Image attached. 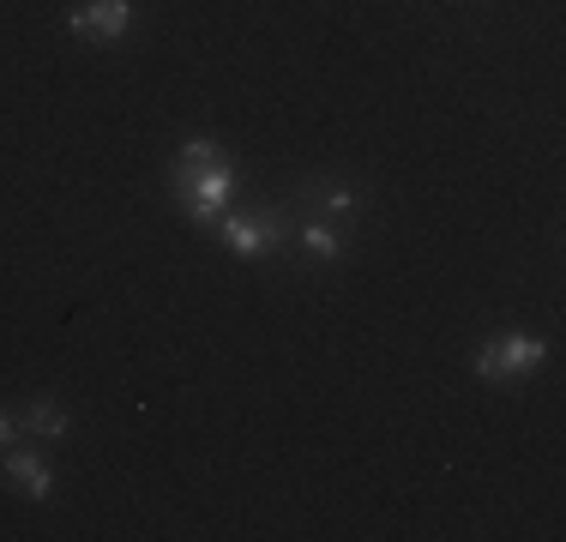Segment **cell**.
<instances>
[{"mask_svg":"<svg viewBox=\"0 0 566 542\" xmlns=\"http://www.w3.org/2000/svg\"><path fill=\"white\" fill-rule=\"evenodd\" d=\"M169 187H175V206L193 223H211L235 199V169L223 157H211V163H193V169H169Z\"/></svg>","mask_w":566,"mask_h":542,"instance_id":"1","label":"cell"},{"mask_svg":"<svg viewBox=\"0 0 566 542\" xmlns=\"http://www.w3.org/2000/svg\"><path fill=\"white\" fill-rule=\"evenodd\" d=\"M290 241H295V253H307L314 265H338V260H349L344 223H326V217H302V223L290 229Z\"/></svg>","mask_w":566,"mask_h":542,"instance_id":"6","label":"cell"},{"mask_svg":"<svg viewBox=\"0 0 566 542\" xmlns=\"http://www.w3.org/2000/svg\"><path fill=\"white\" fill-rule=\"evenodd\" d=\"M12 416H19V434H31V440H49V446L73 434V423H66V410H61L55 398H24Z\"/></svg>","mask_w":566,"mask_h":542,"instance_id":"7","label":"cell"},{"mask_svg":"<svg viewBox=\"0 0 566 542\" xmlns=\"http://www.w3.org/2000/svg\"><path fill=\"white\" fill-rule=\"evenodd\" d=\"M543 356H548L543 337H531V332H501V337H489V344L476 350V374L494 379V386H506V379L536 374V368H543Z\"/></svg>","mask_w":566,"mask_h":542,"instance_id":"3","label":"cell"},{"mask_svg":"<svg viewBox=\"0 0 566 542\" xmlns=\"http://www.w3.org/2000/svg\"><path fill=\"white\" fill-rule=\"evenodd\" d=\"M127 24H133V0H85L73 12V37H85V43H120Z\"/></svg>","mask_w":566,"mask_h":542,"instance_id":"5","label":"cell"},{"mask_svg":"<svg viewBox=\"0 0 566 542\" xmlns=\"http://www.w3.org/2000/svg\"><path fill=\"white\" fill-rule=\"evenodd\" d=\"M290 206L302 217H326V223H344V217H356L361 194L356 181H344V175H307V181H295Z\"/></svg>","mask_w":566,"mask_h":542,"instance_id":"4","label":"cell"},{"mask_svg":"<svg viewBox=\"0 0 566 542\" xmlns=\"http://www.w3.org/2000/svg\"><path fill=\"white\" fill-rule=\"evenodd\" d=\"M12 434H19V416H12V410H0V446H12Z\"/></svg>","mask_w":566,"mask_h":542,"instance_id":"9","label":"cell"},{"mask_svg":"<svg viewBox=\"0 0 566 542\" xmlns=\"http://www.w3.org/2000/svg\"><path fill=\"white\" fill-rule=\"evenodd\" d=\"M7 482H12V494H24V500H55V470L43 465L36 452H12L7 458Z\"/></svg>","mask_w":566,"mask_h":542,"instance_id":"8","label":"cell"},{"mask_svg":"<svg viewBox=\"0 0 566 542\" xmlns=\"http://www.w3.org/2000/svg\"><path fill=\"white\" fill-rule=\"evenodd\" d=\"M283 241H290V223H283L277 206H248V211L223 217V248L235 260H272Z\"/></svg>","mask_w":566,"mask_h":542,"instance_id":"2","label":"cell"}]
</instances>
